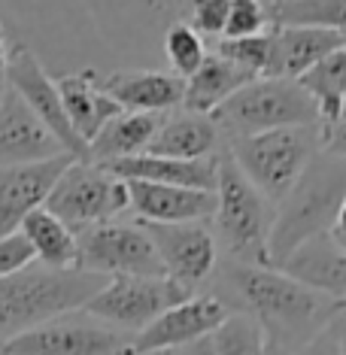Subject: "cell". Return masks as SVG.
<instances>
[{
  "mask_svg": "<svg viewBox=\"0 0 346 355\" xmlns=\"http://www.w3.org/2000/svg\"><path fill=\"white\" fill-rule=\"evenodd\" d=\"M346 195V158L319 152L270 219V264L279 268L304 240L328 234Z\"/></svg>",
  "mask_w": 346,
  "mask_h": 355,
  "instance_id": "2",
  "label": "cell"
},
{
  "mask_svg": "<svg viewBox=\"0 0 346 355\" xmlns=\"http://www.w3.org/2000/svg\"><path fill=\"white\" fill-rule=\"evenodd\" d=\"M228 306L216 295H189L186 301L167 306L146 328L128 337L125 352H152V349H180V346L207 340L228 316Z\"/></svg>",
  "mask_w": 346,
  "mask_h": 355,
  "instance_id": "13",
  "label": "cell"
},
{
  "mask_svg": "<svg viewBox=\"0 0 346 355\" xmlns=\"http://www.w3.org/2000/svg\"><path fill=\"white\" fill-rule=\"evenodd\" d=\"M191 28L200 37H222L228 19V0H189Z\"/></svg>",
  "mask_w": 346,
  "mask_h": 355,
  "instance_id": "32",
  "label": "cell"
},
{
  "mask_svg": "<svg viewBox=\"0 0 346 355\" xmlns=\"http://www.w3.org/2000/svg\"><path fill=\"white\" fill-rule=\"evenodd\" d=\"M128 209H134L137 222L152 225H182L213 219L216 191L180 189V185H158L143 180H125Z\"/></svg>",
  "mask_w": 346,
  "mask_h": 355,
  "instance_id": "16",
  "label": "cell"
},
{
  "mask_svg": "<svg viewBox=\"0 0 346 355\" xmlns=\"http://www.w3.org/2000/svg\"><path fill=\"white\" fill-rule=\"evenodd\" d=\"M143 6H149V10H171L176 0H140Z\"/></svg>",
  "mask_w": 346,
  "mask_h": 355,
  "instance_id": "41",
  "label": "cell"
},
{
  "mask_svg": "<svg viewBox=\"0 0 346 355\" xmlns=\"http://www.w3.org/2000/svg\"><path fill=\"white\" fill-rule=\"evenodd\" d=\"M264 355H297V352H292L288 346H283V343H277V340H264Z\"/></svg>",
  "mask_w": 346,
  "mask_h": 355,
  "instance_id": "40",
  "label": "cell"
},
{
  "mask_svg": "<svg viewBox=\"0 0 346 355\" xmlns=\"http://www.w3.org/2000/svg\"><path fill=\"white\" fill-rule=\"evenodd\" d=\"M79 237V270L98 277H164L149 234L137 225L103 222L85 228Z\"/></svg>",
  "mask_w": 346,
  "mask_h": 355,
  "instance_id": "9",
  "label": "cell"
},
{
  "mask_svg": "<svg viewBox=\"0 0 346 355\" xmlns=\"http://www.w3.org/2000/svg\"><path fill=\"white\" fill-rule=\"evenodd\" d=\"M164 116H152V112H119L98 131L92 143H88L85 161L94 164H112L131 155H143L149 149L152 137H155L158 125Z\"/></svg>",
  "mask_w": 346,
  "mask_h": 355,
  "instance_id": "25",
  "label": "cell"
},
{
  "mask_svg": "<svg viewBox=\"0 0 346 355\" xmlns=\"http://www.w3.org/2000/svg\"><path fill=\"white\" fill-rule=\"evenodd\" d=\"M346 37L331 28L316 25H273L270 28V61L268 73L273 79H297L319 58L343 46Z\"/></svg>",
  "mask_w": 346,
  "mask_h": 355,
  "instance_id": "17",
  "label": "cell"
},
{
  "mask_svg": "<svg viewBox=\"0 0 346 355\" xmlns=\"http://www.w3.org/2000/svg\"><path fill=\"white\" fill-rule=\"evenodd\" d=\"M119 180H143L158 185H180V189H200L216 191V176H219V155L180 161V158H161V155H131L122 161L103 164Z\"/></svg>",
  "mask_w": 346,
  "mask_h": 355,
  "instance_id": "19",
  "label": "cell"
},
{
  "mask_svg": "<svg viewBox=\"0 0 346 355\" xmlns=\"http://www.w3.org/2000/svg\"><path fill=\"white\" fill-rule=\"evenodd\" d=\"M140 228L149 234L161 268H164V277L180 282L182 288L195 292L200 282L216 270L219 243H216L213 231L204 222H182V225L140 222Z\"/></svg>",
  "mask_w": 346,
  "mask_h": 355,
  "instance_id": "12",
  "label": "cell"
},
{
  "mask_svg": "<svg viewBox=\"0 0 346 355\" xmlns=\"http://www.w3.org/2000/svg\"><path fill=\"white\" fill-rule=\"evenodd\" d=\"M122 355H131V352H122ZM134 355H210V343L198 340V343L180 346V349H152V352H134Z\"/></svg>",
  "mask_w": 346,
  "mask_h": 355,
  "instance_id": "36",
  "label": "cell"
},
{
  "mask_svg": "<svg viewBox=\"0 0 346 355\" xmlns=\"http://www.w3.org/2000/svg\"><path fill=\"white\" fill-rule=\"evenodd\" d=\"M19 234L28 240L34 264L46 270H79V237L70 225L52 216L46 207L34 209L19 225Z\"/></svg>",
  "mask_w": 346,
  "mask_h": 355,
  "instance_id": "24",
  "label": "cell"
},
{
  "mask_svg": "<svg viewBox=\"0 0 346 355\" xmlns=\"http://www.w3.org/2000/svg\"><path fill=\"white\" fill-rule=\"evenodd\" d=\"M343 37H346V34H343Z\"/></svg>",
  "mask_w": 346,
  "mask_h": 355,
  "instance_id": "43",
  "label": "cell"
},
{
  "mask_svg": "<svg viewBox=\"0 0 346 355\" xmlns=\"http://www.w3.org/2000/svg\"><path fill=\"white\" fill-rule=\"evenodd\" d=\"M249 79L246 70L234 67L231 61H225L222 55L207 52V58L200 61V67L191 76L182 79V103L180 107L186 112H198V116H213L237 88H243Z\"/></svg>",
  "mask_w": 346,
  "mask_h": 355,
  "instance_id": "23",
  "label": "cell"
},
{
  "mask_svg": "<svg viewBox=\"0 0 346 355\" xmlns=\"http://www.w3.org/2000/svg\"><path fill=\"white\" fill-rule=\"evenodd\" d=\"M270 25V10L264 0H228V19H225L222 40L252 37Z\"/></svg>",
  "mask_w": 346,
  "mask_h": 355,
  "instance_id": "31",
  "label": "cell"
},
{
  "mask_svg": "<svg viewBox=\"0 0 346 355\" xmlns=\"http://www.w3.org/2000/svg\"><path fill=\"white\" fill-rule=\"evenodd\" d=\"M64 146L10 85L0 92V167L61 155Z\"/></svg>",
  "mask_w": 346,
  "mask_h": 355,
  "instance_id": "15",
  "label": "cell"
},
{
  "mask_svg": "<svg viewBox=\"0 0 346 355\" xmlns=\"http://www.w3.org/2000/svg\"><path fill=\"white\" fill-rule=\"evenodd\" d=\"M46 209L79 234L122 216L128 209V185L103 164L76 158L58 176L52 195L46 198Z\"/></svg>",
  "mask_w": 346,
  "mask_h": 355,
  "instance_id": "7",
  "label": "cell"
},
{
  "mask_svg": "<svg viewBox=\"0 0 346 355\" xmlns=\"http://www.w3.org/2000/svg\"><path fill=\"white\" fill-rule=\"evenodd\" d=\"M55 85H58L64 112H67L76 137L85 143V146L98 137V131L110 122L112 116L122 112V107H119V103L101 88V76L94 73V70L67 73V76L55 79Z\"/></svg>",
  "mask_w": 346,
  "mask_h": 355,
  "instance_id": "21",
  "label": "cell"
},
{
  "mask_svg": "<svg viewBox=\"0 0 346 355\" xmlns=\"http://www.w3.org/2000/svg\"><path fill=\"white\" fill-rule=\"evenodd\" d=\"M76 161L70 152H61L46 161L31 164H6L0 167V237L15 234L34 209L46 207V198L52 195L58 176Z\"/></svg>",
  "mask_w": 346,
  "mask_h": 355,
  "instance_id": "14",
  "label": "cell"
},
{
  "mask_svg": "<svg viewBox=\"0 0 346 355\" xmlns=\"http://www.w3.org/2000/svg\"><path fill=\"white\" fill-rule=\"evenodd\" d=\"M216 55H222L234 67L246 70L249 76H264L270 61V31H261V34H252V37H237V40H219Z\"/></svg>",
  "mask_w": 346,
  "mask_h": 355,
  "instance_id": "30",
  "label": "cell"
},
{
  "mask_svg": "<svg viewBox=\"0 0 346 355\" xmlns=\"http://www.w3.org/2000/svg\"><path fill=\"white\" fill-rule=\"evenodd\" d=\"M301 355H337V346H334V337H331V331H322L319 337H313V340L304 346Z\"/></svg>",
  "mask_w": 346,
  "mask_h": 355,
  "instance_id": "35",
  "label": "cell"
},
{
  "mask_svg": "<svg viewBox=\"0 0 346 355\" xmlns=\"http://www.w3.org/2000/svg\"><path fill=\"white\" fill-rule=\"evenodd\" d=\"M189 295L195 292L167 277H110L85 301L83 313L131 337L140 328H146L158 313L186 301Z\"/></svg>",
  "mask_w": 346,
  "mask_h": 355,
  "instance_id": "8",
  "label": "cell"
},
{
  "mask_svg": "<svg viewBox=\"0 0 346 355\" xmlns=\"http://www.w3.org/2000/svg\"><path fill=\"white\" fill-rule=\"evenodd\" d=\"M334 337V346H337V355H346V304L340 306V313L331 319V325H328Z\"/></svg>",
  "mask_w": 346,
  "mask_h": 355,
  "instance_id": "37",
  "label": "cell"
},
{
  "mask_svg": "<svg viewBox=\"0 0 346 355\" xmlns=\"http://www.w3.org/2000/svg\"><path fill=\"white\" fill-rule=\"evenodd\" d=\"M316 155L319 128H277L228 140V158L268 204H279Z\"/></svg>",
  "mask_w": 346,
  "mask_h": 355,
  "instance_id": "6",
  "label": "cell"
},
{
  "mask_svg": "<svg viewBox=\"0 0 346 355\" xmlns=\"http://www.w3.org/2000/svg\"><path fill=\"white\" fill-rule=\"evenodd\" d=\"M279 270L297 282H304L313 292L328 295L334 301H346V252L340 246H334V240L328 234L304 240L279 264Z\"/></svg>",
  "mask_w": 346,
  "mask_h": 355,
  "instance_id": "20",
  "label": "cell"
},
{
  "mask_svg": "<svg viewBox=\"0 0 346 355\" xmlns=\"http://www.w3.org/2000/svg\"><path fill=\"white\" fill-rule=\"evenodd\" d=\"M328 237L334 240V246H340L346 252V195H343V204L334 216V225H331V231H328Z\"/></svg>",
  "mask_w": 346,
  "mask_h": 355,
  "instance_id": "38",
  "label": "cell"
},
{
  "mask_svg": "<svg viewBox=\"0 0 346 355\" xmlns=\"http://www.w3.org/2000/svg\"><path fill=\"white\" fill-rule=\"evenodd\" d=\"M103 277L85 270H46L40 264L0 279V343L58 316L83 310L103 286Z\"/></svg>",
  "mask_w": 346,
  "mask_h": 355,
  "instance_id": "3",
  "label": "cell"
},
{
  "mask_svg": "<svg viewBox=\"0 0 346 355\" xmlns=\"http://www.w3.org/2000/svg\"><path fill=\"white\" fill-rule=\"evenodd\" d=\"M319 110V128L340 122V107L346 101V43L319 58L310 70L295 79Z\"/></svg>",
  "mask_w": 346,
  "mask_h": 355,
  "instance_id": "26",
  "label": "cell"
},
{
  "mask_svg": "<svg viewBox=\"0 0 346 355\" xmlns=\"http://www.w3.org/2000/svg\"><path fill=\"white\" fill-rule=\"evenodd\" d=\"M340 122H346V101H343V107H340Z\"/></svg>",
  "mask_w": 346,
  "mask_h": 355,
  "instance_id": "42",
  "label": "cell"
},
{
  "mask_svg": "<svg viewBox=\"0 0 346 355\" xmlns=\"http://www.w3.org/2000/svg\"><path fill=\"white\" fill-rule=\"evenodd\" d=\"M101 88L125 112H152L167 116L182 103V79L161 70H122L101 76Z\"/></svg>",
  "mask_w": 346,
  "mask_h": 355,
  "instance_id": "18",
  "label": "cell"
},
{
  "mask_svg": "<svg viewBox=\"0 0 346 355\" xmlns=\"http://www.w3.org/2000/svg\"><path fill=\"white\" fill-rule=\"evenodd\" d=\"M319 152L346 158V122H334L328 128H319Z\"/></svg>",
  "mask_w": 346,
  "mask_h": 355,
  "instance_id": "34",
  "label": "cell"
},
{
  "mask_svg": "<svg viewBox=\"0 0 346 355\" xmlns=\"http://www.w3.org/2000/svg\"><path fill=\"white\" fill-rule=\"evenodd\" d=\"M31 264H34V252H31L28 240L19 231L0 237V279L12 277V273L31 268Z\"/></svg>",
  "mask_w": 346,
  "mask_h": 355,
  "instance_id": "33",
  "label": "cell"
},
{
  "mask_svg": "<svg viewBox=\"0 0 346 355\" xmlns=\"http://www.w3.org/2000/svg\"><path fill=\"white\" fill-rule=\"evenodd\" d=\"M6 85L37 112V119L55 134V140L64 146V152H70L73 158L85 161L88 146L76 137L73 125H70L67 112H64L61 94L55 79L46 73V67L40 64V58L28 49L25 43H15L10 49V64H6Z\"/></svg>",
  "mask_w": 346,
  "mask_h": 355,
  "instance_id": "11",
  "label": "cell"
},
{
  "mask_svg": "<svg viewBox=\"0 0 346 355\" xmlns=\"http://www.w3.org/2000/svg\"><path fill=\"white\" fill-rule=\"evenodd\" d=\"M268 334L246 313H228L225 322L207 337L210 355H264Z\"/></svg>",
  "mask_w": 346,
  "mask_h": 355,
  "instance_id": "28",
  "label": "cell"
},
{
  "mask_svg": "<svg viewBox=\"0 0 346 355\" xmlns=\"http://www.w3.org/2000/svg\"><path fill=\"white\" fill-rule=\"evenodd\" d=\"M273 25H316L346 34V0H277Z\"/></svg>",
  "mask_w": 346,
  "mask_h": 355,
  "instance_id": "27",
  "label": "cell"
},
{
  "mask_svg": "<svg viewBox=\"0 0 346 355\" xmlns=\"http://www.w3.org/2000/svg\"><path fill=\"white\" fill-rule=\"evenodd\" d=\"M225 279L243 304L246 316L259 322L270 340L288 346L292 352L304 349L313 337H319L346 304L313 292L279 268L231 261L225 268Z\"/></svg>",
  "mask_w": 346,
  "mask_h": 355,
  "instance_id": "1",
  "label": "cell"
},
{
  "mask_svg": "<svg viewBox=\"0 0 346 355\" xmlns=\"http://www.w3.org/2000/svg\"><path fill=\"white\" fill-rule=\"evenodd\" d=\"M164 52H167V61H171L173 73L180 79H186L195 73L200 67V61L207 58V43L191 25L173 21L164 34Z\"/></svg>",
  "mask_w": 346,
  "mask_h": 355,
  "instance_id": "29",
  "label": "cell"
},
{
  "mask_svg": "<svg viewBox=\"0 0 346 355\" xmlns=\"http://www.w3.org/2000/svg\"><path fill=\"white\" fill-rule=\"evenodd\" d=\"M216 243L228 249L237 264L273 268L270 264V209L252 182L237 171L228 152L219 155V176H216Z\"/></svg>",
  "mask_w": 346,
  "mask_h": 355,
  "instance_id": "5",
  "label": "cell"
},
{
  "mask_svg": "<svg viewBox=\"0 0 346 355\" xmlns=\"http://www.w3.org/2000/svg\"><path fill=\"white\" fill-rule=\"evenodd\" d=\"M216 146H219V131H216L210 116L173 112V116L161 119L146 152L149 155H161V158L198 161V158L216 155Z\"/></svg>",
  "mask_w": 346,
  "mask_h": 355,
  "instance_id": "22",
  "label": "cell"
},
{
  "mask_svg": "<svg viewBox=\"0 0 346 355\" xmlns=\"http://www.w3.org/2000/svg\"><path fill=\"white\" fill-rule=\"evenodd\" d=\"M6 64H10V46H6L3 28H0V92L6 88Z\"/></svg>",
  "mask_w": 346,
  "mask_h": 355,
  "instance_id": "39",
  "label": "cell"
},
{
  "mask_svg": "<svg viewBox=\"0 0 346 355\" xmlns=\"http://www.w3.org/2000/svg\"><path fill=\"white\" fill-rule=\"evenodd\" d=\"M83 313V310H79ZM128 334L92 316H58L0 343V355H122Z\"/></svg>",
  "mask_w": 346,
  "mask_h": 355,
  "instance_id": "10",
  "label": "cell"
},
{
  "mask_svg": "<svg viewBox=\"0 0 346 355\" xmlns=\"http://www.w3.org/2000/svg\"><path fill=\"white\" fill-rule=\"evenodd\" d=\"M216 131L228 140L255 137L277 128H319V110L295 79L259 76L237 88L213 112Z\"/></svg>",
  "mask_w": 346,
  "mask_h": 355,
  "instance_id": "4",
  "label": "cell"
}]
</instances>
